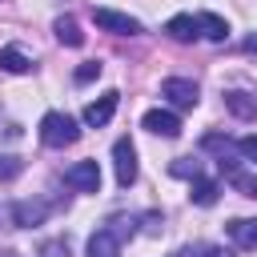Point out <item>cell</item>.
<instances>
[{"label": "cell", "instance_id": "obj_1", "mask_svg": "<svg viewBox=\"0 0 257 257\" xmlns=\"http://www.w3.org/2000/svg\"><path fill=\"white\" fill-rule=\"evenodd\" d=\"M80 137V128H76V120L68 116V112H44L40 116V141L48 145V149H64V145H72Z\"/></svg>", "mask_w": 257, "mask_h": 257}, {"label": "cell", "instance_id": "obj_2", "mask_svg": "<svg viewBox=\"0 0 257 257\" xmlns=\"http://www.w3.org/2000/svg\"><path fill=\"white\" fill-rule=\"evenodd\" d=\"M161 96H165L173 108H197L201 88H197L193 80H185V76H169V80L161 84Z\"/></svg>", "mask_w": 257, "mask_h": 257}, {"label": "cell", "instance_id": "obj_3", "mask_svg": "<svg viewBox=\"0 0 257 257\" xmlns=\"http://www.w3.org/2000/svg\"><path fill=\"white\" fill-rule=\"evenodd\" d=\"M112 169H116V185H120V189H128V185L137 181V149H133L128 137H120V141L112 145Z\"/></svg>", "mask_w": 257, "mask_h": 257}, {"label": "cell", "instance_id": "obj_4", "mask_svg": "<svg viewBox=\"0 0 257 257\" xmlns=\"http://www.w3.org/2000/svg\"><path fill=\"white\" fill-rule=\"evenodd\" d=\"M64 185H72L76 193H96V189H100V169H96V161H76V165L64 173Z\"/></svg>", "mask_w": 257, "mask_h": 257}, {"label": "cell", "instance_id": "obj_5", "mask_svg": "<svg viewBox=\"0 0 257 257\" xmlns=\"http://www.w3.org/2000/svg\"><path fill=\"white\" fill-rule=\"evenodd\" d=\"M92 20H96V28H104V32H116V36H137V32H141V24H137L133 16H124V12H112V8H96V12H92Z\"/></svg>", "mask_w": 257, "mask_h": 257}, {"label": "cell", "instance_id": "obj_6", "mask_svg": "<svg viewBox=\"0 0 257 257\" xmlns=\"http://www.w3.org/2000/svg\"><path fill=\"white\" fill-rule=\"evenodd\" d=\"M116 104H120V92H104V96H96L92 104H84V124H92V128L108 124L112 112H116Z\"/></svg>", "mask_w": 257, "mask_h": 257}, {"label": "cell", "instance_id": "obj_7", "mask_svg": "<svg viewBox=\"0 0 257 257\" xmlns=\"http://www.w3.org/2000/svg\"><path fill=\"white\" fill-rule=\"evenodd\" d=\"M141 124H145L149 133H157V137H177V133H181V116L169 112V108H149Z\"/></svg>", "mask_w": 257, "mask_h": 257}, {"label": "cell", "instance_id": "obj_8", "mask_svg": "<svg viewBox=\"0 0 257 257\" xmlns=\"http://www.w3.org/2000/svg\"><path fill=\"white\" fill-rule=\"evenodd\" d=\"M88 257H120V237L116 229H96L88 237Z\"/></svg>", "mask_w": 257, "mask_h": 257}, {"label": "cell", "instance_id": "obj_9", "mask_svg": "<svg viewBox=\"0 0 257 257\" xmlns=\"http://www.w3.org/2000/svg\"><path fill=\"white\" fill-rule=\"evenodd\" d=\"M225 108L233 116H241V120H257V96L253 92H241V88L225 92Z\"/></svg>", "mask_w": 257, "mask_h": 257}, {"label": "cell", "instance_id": "obj_10", "mask_svg": "<svg viewBox=\"0 0 257 257\" xmlns=\"http://www.w3.org/2000/svg\"><path fill=\"white\" fill-rule=\"evenodd\" d=\"M229 237L237 249H257V217H237L229 221Z\"/></svg>", "mask_w": 257, "mask_h": 257}, {"label": "cell", "instance_id": "obj_11", "mask_svg": "<svg viewBox=\"0 0 257 257\" xmlns=\"http://www.w3.org/2000/svg\"><path fill=\"white\" fill-rule=\"evenodd\" d=\"M165 32H169L173 40H181V44H189V40H197V36H201V24H197V16H189V12H181V16H173V20L165 24Z\"/></svg>", "mask_w": 257, "mask_h": 257}, {"label": "cell", "instance_id": "obj_12", "mask_svg": "<svg viewBox=\"0 0 257 257\" xmlns=\"http://www.w3.org/2000/svg\"><path fill=\"white\" fill-rule=\"evenodd\" d=\"M0 68H4V72H12V76H20V72H28V68H32V60H28V52H24V48L8 44V48H0Z\"/></svg>", "mask_w": 257, "mask_h": 257}, {"label": "cell", "instance_id": "obj_13", "mask_svg": "<svg viewBox=\"0 0 257 257\" xmlns=\"http://www.w3.org/2000/svg\"><path fill=\"white\" fill-rule=\"evenodd\" d=\"M52 28H56V40H60V44H68V48H80V44H84V32H80V24H76L72 16H56Z\"/></svg>", "mask_w": 257, "mask_h": 257}, {"label": "cell", "instance_id": "obj_14", "mask_svg": "<svg viewBox=\"0 0 257 257\" xmlns=\"http://www.w3.org/2000/svg\"><path fill=\"white\" fill-rule=\"evenodd\" d=\"M44 213H48V205H44V201H20V205L12 209L16 225H40V221H44Z\"/></svg>", "mask_w": 257, "mask_h": 257}, {"label": "cell", "instance_id": "obj_15", "mask_svg": "<svg viewBox=\"0 0 257 257\" xmlns=\"http://www.w3.org/2000/svg\"><path fill=\"white\" fill-rule=\"evenodd\" d=\"M197 24H201V36H205V40H225V36H229V24H225L217 12H201Z\"/></svg>", "mask_w": 257, "mask_h": 257}, {"label": "cell", "instance_id": "obj_16", "mask_svg": "<svg viewBox=\"0 0 257 257\" xmlns=\"http://www.w3.org/2000/svg\"><path fill=\"white\" fill-rule=\"evenodd\" d=\"M217 193H221V189H217V181H205V177H197L189 197H193L197 205H213V201H217Z\"/></svg>", "mask_w": 257, "mask_h": 257}, {"label": "cell", "instance_id": "obj_17", "mask_svg": "<svg viewBox=\"0 0 257 257\" xmlns=\"http://www.w3.org/2000/svg\"><path fill=\"white\" fill-rule=\"evenodd\" d=\"M229 185H233L237 193H245V197H257V177H249V173H241V169H229Z\"/></svg>", "mask_w": 257, "mask_h": 257}, {"label": "cell", "instance_id": "obj_18", "mask_svg": "<svg viewBox=\"0 0 257 257\" xmlns=\"http://www.w3.org/2000/svg\"><path fill=\"white\" fill-rule=\"evenodd\" d=\"M169 173H173V177H189V181H197V177H201V165H197L193 157H177V161L169 165Z\"/></svg>", "mask_w": 257, "mask_h": 257}, {"label": "cell", "instance_id": "obj_19", "mask_svg": "<svg viewBox=\"0 0 257 257\" xmlns=\"http://www.w3.org/2000/svg\"><path fill=\"white\" fill-rule=\"evenodd\" d=\"M20 169H24V161H20V157L0 153V181H16V177H20Z\"/></svg>", "mask_w": 257, "mask_h": 257}, {"label": "cell", "instance_id": "obj_20", "mask_svg": "<svg viewBox=\"0 0 257 257\" xmlns=\"http://www.w3.org/2000/svg\"><path fill=\"white\" fill-rule=\"evenodd\" d=\"M96 76H100V64H96V60H84V64L72 72V80H76V84H88V80H96Z\"/></svg>", "mask_w": 257, "mask_h": 257}, {"label": "cell", "instance_id": "obj_21", "mask_svg": "<svg viewBox=\"0 0 257 257\" xmlns=\"http://www.w3.org/2000/svg\"><path fill=\"white\" fill-rule=\"evenodd\" d=\"M237 153H241L245 161H257V137H241V141H237Z\"/></svg>", "mask_w": 257, "mask_h": 257}, {"label": "cell", "instance_id": "obj_22", "mask_svg": "<svg viewBox=\"0 0 257 257\" xmlns=\"http://www.w3.org/2000/svg\"><path fill=\"white\" fill-rule=\"evenodd\" d=\"M44 257H68V245L64 241H48L44 245Z\"/></svg>", "mask_w": 257, "mask_h": 257}, {"label": "cell", "instance_id": "obj_23", "mask_svg": "<svg viewBox=\"0 0 257 257\" xmlns=\"http://www.w3.org/2000/svg\"><path fill=\"white\" fill-rule=\"evenodd\" d=\"M145 233H161V217H157V213L145 217Z\"/></svg>", "mask_w": 257, "mask_h": 257}, {"label": "cell", "instance_id": "obj_24", "mask_svg": "<svg viewBox=\"0 0 257 257\" xmlns=\"http://www.w3.org/2000/svg\"><path fill=\"white\" fill-rule=\"evenodd\" d=\"M201 257H233V253H229V249H217V245H209Z\"/></svg>", "mask_w": 257, "mask_h": 257}, {"label": "cell", "instance_id": "obj_25", "mask_svg": "<svg viewBox=\"0 0 257 257\" xmlns=\"http://www.w3.org/2000/svg\"><path fill=\"white\" fill-rule=\"evenodd\" d=\"M241 48H245V52H257V36H245V40H241Z\"/></svg>", "mask_w": 257, "mask_h": 257}]
</instances>
